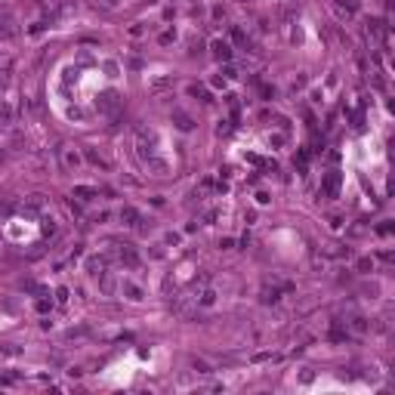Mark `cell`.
<instances>
[{"mask_svg":"<svg viewBox=\"0 0 395 395\" xmlns=\"http://www.w3.org/2000/svg\"><path fill=\"white\" fill-rule=\"evenodd\" d=\"M87 158H90V161H93V164H99V167H108V161H105V158H99L96 151H87Z\"/></svg>","mask_w":395,"mask_h":395,"instance_id":"2e32d148","label":"cell"},{"mask_svg":"<svg viewBox=\"0 0 395 395\" xmlns=\"http://www.w3.org/2000/svg\"><path fill=\"white\" fill-rule=\"evenodd\" d=\"M321 189H324V195H327V198H337V191H340V173H337V170H331V173L324 176Z\"/></svg>","mask_w":395,"mask_h":395,"instance_id":"277c9868","label":"cell"},{"mask_svg":"<svg viewBox=\"0 0 395 395\" xmlns=\"http://www.w3.org/2000/svg\"><path fill=\"white\" fill-rule=\"evenodd\" d=\"M13 34H16V25H13L10 16H3V19H0V40H10Z\"/></svg>","mask_w":395,"mask_h":395,"instance_id":"7c38bea8","label":"cell"},{"mask_svg":"<svg viewBox=\"0 0 395 395\" xmlns=\"http://www.w3.org/2000/svg\"><path fill=\"white\" fill-rule=\"evenodd\" d=\"M278 297H281L278 287H263V297H259V300H263V302H278Z\"/></svg>","mask_w":395,"mask_h":395,"instance_id":"9a60e30c","label":"cell"},{"mask_svg":"<svg viewBox=\"0 0 395 395\" xmlns=\"http://www.w3.org/2000/svg\"><path fill=\"white\" fill-rule=\"evenodd\" d=\"M145 164H148V170L155 173V176H167V161H161V158L148 155V158H145Z\"/></svg>","mask_w":395,"mask_h":395,"instance_id":"30bf717a","label":"cell"},{"mask_svg":"<svg viewBox=\"0 0 395 395\" xmlns=\"http://www.w3.org/2000/svg\"><path fill=\"white\" fill-rule=\"evenodd\" d=\"M213 302H216V290H210V287H207V290H201V293H198V306H204V309H207V306H213Z\"/></svg>","mask_w":395,"mask_h":395,"instance_id":"5bb4252c","label":"cell"},{"mask_svg":"<svg viewBox=\"0 0 395 395\" xmlns=\"http://www.w3.org/2000/svg\"><path fill=\"white\" fill-rule=\"evenodd\" d=\"M173 117H176V127H179V130H191V127H195V121H191V117L186 114V111H173Z\"/></svg>","mask_w":395,"mask_h":395,"instance_id":"4fadbf2b","label":"cell"},{"mask_svg":"<svg viewBox=\"0 0 395 395\" xmlns=\"http://www.w3.org/2000/svg\"><path fill=\"white\" fill-rule=\"evenodd\" d=\"M10 127H13V105L0 102V130H10Z\"/></svg>","mask_w":395,"mask_h":395,"instance_id":"9c48e42d","label":"cell"},{"mask_svg":"<svg viewBox=\"0 0 395 395\" xmlns=\"http://www.w3.org/2000/svg\"><path fill=\"white\" fill-rule=\"evenodd\" d=\"M59 161H62V170H78L80 167V155L74 148H59Z\"/></svg>","mask_w":395,"mask_h":395,"instance_id":"6da1fadb","label":"cell"},{"mask_svg":"<svg viewBox=\"0 0 395 395\" xmlns=\"http://www.w3.org/2000/svg\"><path fill=\"white\" fill-rule=\"evenodd\" d=\"M142 220V216H139V210H133V207H124L121 210V222L124 225H130V229H136V222Z\"/></svg>","mask_w":395,"mask_h":395,"instance_id":"8fae6325","label":"cell"},{"mask_svg":"<svg viewBox=\"0 0 395 395\" xmlns=\"http://www.w3.org/2000/svg\"><path fill=\"white\" fill-rule=\"evenodd\" d=\"M10 74H13V59L6 53H0V87L10 80Z\"/></svg>","mask_w":395,"mask_h":395,"instance_id":"ba28073f","label":"cell"},{"mask_svg":"<svg viewBox=\"0 0 395 395\" xmlns=\"http://www.w3.org/2000/svg\"><path fill=\"white\" fill-rule=\"evenodd\" d=\"M121 293H124L127 300H133V302H139L142 297H145V293H142V287H139L136 281H130V278H124V281H121Z\"/></svg>","mask_w":395,"mask_h":395,"instance_id":"3957f363","label":"cell"},{"mask_svg":"<svg viewBox=\"0 0 395 395\" xmlns=\"http://www.w3.org/2000/svg\"><path fill=\"white\" fill-rule=\"evenodd\" d=\"M117 105H121V96H117L114 90H108V93H102V96H99V111H102V114H111V111H117Z\"/></svg>","mask_w":395,"mask_h":395,"instance_id":"7a4b0ae2","label":"cell"},{"mask_svg":"<svg viewBox=\"0 0 395 395\" xmlns=\"http://www.w3.org/2000/svg\"><path fill=\"white\" fill-rule=\"evenodd\" d=\"M210 49H213V56L220 59V62H229V59H232V47L225 44V40H213V44H210Z\"/></svg>","mask_w":395,"mask_h":395,"instance_id":"5b68a950","label":"cell"},{"mask_svg":"<svg viewBox=\"0 0 395 395\" xmlns=\"http://www.w3.org/2000/svg\"><path fill=\"white\" fill-rule=\"evenodd\" d=\"M105 269H108V259H105V256H90V259H87V272L96 275V278L105 272Z\"/></svg>","mask_w":395,"mask_h":395,"instance_id":"8992f818","label":"cell"},{"mask_svg":"<svg viewBox=\"0 0 395 395\" xmlns=\"http://www.w3.org/2000/svg\"><path fill=\"white\" fill-rule=\"evenodd\" d=\"M74 198H80V201H96L99 198V189H93V186H74Z\"/></svg>","mask_w":395,"mask_h":395,"instance_id":"52a82bcc","label":"cell"},{"mask_svg":"<svg viewBox=\"0 0 395 395\" xmlns=\"http://www.w3.org/2000/svg\"><path fill=\"white\" fill-rule=\"evenodd\" d=\"M44 235H56V222L53 220H44Z\"/></svg>","mask_w":395,"mask_h":395,"instance_id":"e0dca14e","label":"cell"}]
</instances>
